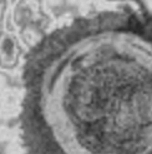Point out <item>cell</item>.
Returning <instances> with one entry per match:
<instances>
[{"label": "cell", "mask_w": 152, "mask_h": 154, "mask_svg": "<svg viewBox=\"0 0 152 154\" xmlns=\"http://www.w3.org/2000/svg\"><path fill=\"white\" fill-rule=\"evenodd\" d=\"M130 25H131V28H132L133 30H136V32H140V30H141V25L139 24L137 19H136L135 17H132V18L130 19Z\"/></svg>", "instance_id": "1"}, {"label": "cell", "mask_w": 152, "mask_h": 154, "mask_svg": "<svg viewBox=\"0 0 152 154\" xmlns=\"http://www.w3.org/2000/svg\"><path fill=\"white\" fill-rule=\"evenodd\" d=\"M150 154H152V153H150Z\"/></svg>", "instance_id": "2"}]
</instances>
